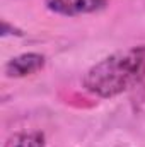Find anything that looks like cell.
Listing matches in <instances>:
<instances>
[{
    "mask_svg": "<svg viewBox=\"0 0 145 147\" xmlns=\"http://www.w3.org/2000/svg\"><path fill=\"white\" fill-rule=\"evenodd\" d=\"M145 80V45L116 51L94 63L82 79L87 92L97 98H114Z\"/></svg>",
    "mask_w": 145,
    "mask_h": 147,
    "instance_id": "cell-1",
    "label": "cell"
},
{
    "mask_svg": "<svg viewBox=\"0 0 145 147\" xmlns=\"http://www.w3.org/2000/svg\"><path fill=\"white\" fill-rule=\"evenodd\" d=\"M48 10L60 16H82L94 14L108 7V0H44Z\"/></svg>",
    "mask_w": 145,
    "mask_h": 147,
    "instance_id": "cell-2",
    "label": "cell"
},
{
    "mask_svg": "<svg viewBox=\"0 0 145 147\" xmlns=\"http://www.w3.org/2000/svg\"><path fill=\"white\" fill-rule=\"evenodd\" d=\"M44 67V57L41 53H22L10 58L5 63L7 77H26Z\"/></svg>",
    "mask_w": 145,
    "mask_h": 147,
    "instance_id": "cell-3",
    "label": "cell"
},
{
    "mask_svg": "<svg viewBox=\"0 0 145 147\" xmlns=\"http://www.w3.org/2000/svg\"><path fill=\"white\" fill-rule=\"evenodd\" d=\"M3 147H44V135L41 132L14 134L7 139Z\"/></svg>",
    "mask_w": 145,
    "mask_h": 147,
    "instance_id": "cell-4",
    "label": "cell"
}]
</instances>
